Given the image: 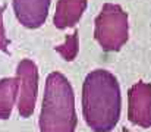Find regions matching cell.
Instances as JSON below:
<instances>
[{
  "mask_svg": "<svg viewBox=\"0 0 151 132\" xmlns=\"http://www.w3.org/2000/svg\"><path fill=\"white\" fill-rule=\"evenodd\" d=\"M18 112L21 118H30L34 113L38 94V69L31 59H22L18 63Z\"/></svg>",
  "mask_w": 151,
  "mask_h": 132,
  "instance_id": "277c9868",
  "label": "cell"
},
{
  "mask_svg": "<svg viewBox=\"0 0 151 132\" xmlns=\"http://www.w3.org/2000/svg\"><path fill=\"white\" fill-rule=\"evenodd\" d=\"M120 87L113 74L95 69L82 85V113L94 132H112L120 118Z\"/></svg>",
  "mask_w": 151,
  "mask_h": 132,
  "instance_id": "6da1fadb",
  "label": "cell"
},
{
  "mask_svg": "<svg viewBox=\"0 0 151 132\" xmlns=\"http://www.w3.org/2000/svg\"><path fill=\"white\" fill-rule=\"evenodd\" d=\"M78 31H73L71 35L66 37V41L60 46L54 47V50L66 60V62H72L76 54H78Z\"/></svg>",
  "mask_w": 151,
  "mask_h": 132,
  "instance_id": "9c48e42d",
  "label": "cell"
},
{
  "mask_svg": "<svg viewBox=\"0 0 151 132\" xmlns=\"http://www.w3.org/2000/svg\"><path fill=\"white\" fill-rule=\"evenodd\" d=\"M38 125L41 132H75L76 129L73 88L60 72H51L46 79Z\"/></svg>",
  "mask_w": 151,
  "mask_h": 132,
  "instance_id": "7a4b0ae2",
  "label": "cell"
},
{
  "mask_svg": "<svg viewBox=\"0 0 151 132\" xmlns=\"http://www.w3.org/2000/svg\"><path fill=\"white\" fill-rule=\"evenodd\" d=\"M50 0H13V10L25 28L35 30L46 22Z\"/></svg>",
  "mask_w": 151,
  "mask_h": 132,
  "instance_id": "8992f818",
  "label": "cell"
},
{
  "mask_svg": "<svg viewBox=\"0 0 151 132\" xmlns=\"http://www.w3.org/2000/svg\"><path fill=\"white\" fill-rule=\"evenodd\" d=\"M6 6L3 5L0 8V50L8 53V47H9V40L6 37V32H5V25H3V12H5Z\"/></svg>",
  "mask_w": 151,
  "mask_h": 132,
  "instance_id": "30bf717a",
  "label": "cell"
},
{
  "mask_svg": "<svg viewBox=\"0 0 151 132\" xmlns=\"http://www.w3.org/2000/svg\"><path fill=\"white\" fill-rule=\"evenodd\" d=\"M128 118L134 125L151 128V85L139 81L129 88Z\"/></svg>",
  "mask_w": 151,
  "mask_h": 132,
  "instance_id": "5b68a950",
  "label": "cell"
},
{
  "mask_svg": "<svg viewBox=\"0 0 151 132\" xmlns=\"http://www.w3.org/2000/svg\"><path fill=\"white\" fill-rule=\"evenodd\" d=\"M16 100H18V79L16 78L0 79V120H6L10 118Z\"/></svg>",
  "mask_w": 151,
  "mask_h": 132,
  "instance_id": "ba28073f",
  "label": "cell"
},
{
  "mask_svg": "<svg viewBox=\"0 0 151 132\" xmlns=\"http://www.w3.org/2000/svg\"><path fill=\"white\" fill-rule=\"evenodd\" d=\"M87 3L88 0H59L53 18L54 27L59 30L75 27L87 9Z\"/></svg>",
  "mask_w": 151,
  "mask_h": 132,
  "instance_id": "52a82bcc",
  "label": "cell"
},
{
  "mask_svg": "<svg viewBox=\"0 0 151 132\" xmlns=\"http://www.w3.org/2000/svg\"><path fill=\"white\" fill-rule=\"evenodd\" d=\"M128 15L119 5L106 3L95 19V40L104 52H117L128 41Z\"/></svg>",
  "mask_w": 151,
  "mask_h": 132,
  "instance_id": "3957f363",
  "label": "cell"
}]
</instances>
